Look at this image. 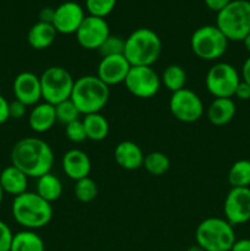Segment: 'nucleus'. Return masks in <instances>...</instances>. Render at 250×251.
I'll use <instances>...</instances> for the list:
<instances>
[{"label": "nucleus", "mask_w": 250, "mask_h": 251, "mask_svg": "<svg viewBox=\"0 0 250 251\" xmlns=\"http://www.w3.org/2000/svg\"><path fill=\"white\" fill-rule=\"evenodd\" d=\"M11 164L28 178H39L51 171L54 152L50 145L39 137H24L12 146Z\"/></svg>", "instance_id": "nucleus-1"}, {"label": "nucleus", "mask_w": 250, "mask_h": 251, "mask_svg": "<svg viewBox=\"0 0 250 251\" xmlns=\"http://www.w3.org/2000/svg\"><path fill=\"white\" fill-rule=\"evenodd\" d=\"M12 218L25 229L34 230L46 227L53 217L51 203L37 193L26 191L15 196L11 205Z\"/></svg>", "instance_id": "nucleus-2"}, {"label": "nucleus", "mask_w": 250, "mask_h": 251, "mask_svg": "<svg viewBox=\"0 0 250 251\" xmlns=\"http://www.w3.org/2000/svg\"><path fill=\"white\" fill-rule=\"evenodd\" d=\"M109 86L97 75H85L76 78L70 100L83 115L100 113L109 100Z\"/></svg>", "instance_id": "nucleus-3"}, {"label": "nucleus", "mask_w": 250, "mask_h": 251, "mask_svg": "<svg viewBox=\"0 0 250 251\" xmlns=\"http://www.w3.org/2000/svg\"><path fill=\"white\" fill-rule=\"evenodd\" d=\"M162 51V42L158 34L151 28L141 27L135 29L125 39L124 54L131 66H152Z\"/></svg>", "instance_id": "nucleus-4"}, {"label": "nucleus", "mask_w": 250, "mask_h": 251, "mask_svg": "<svg viewBox=\"0 0 250 251\" xmlns=\"http://www.w3.org/2000/svg\"><path fill=\"white\" fill-rule=\"evenodd\" d=\"M216 26L228 41L243 42L250 33V1L232 0L217 12Z\"/></svg>", "instance_id": "nucleus-5"}, {"label": "nucleus", "mask_w": 250, "mask_h": 251, "mask_svg": "<svg viewBox=\"0 0 250 251\" xmlns=\"http://www.w3.org/2000/svg\"><path fill=\"white\" fill-rule=\"evenodd\" d=\"M195 239L205 251H229L237 238L234 227L227 220L208 217L198 226Z\"/></svg>", "instance_id": "nucleus-6"}, {"label": "nucleus", "mask_w": 250, "mask_h": 251, "mask_svg": "<svg viewBox=\"0 0 250 251\" xmlns=\"http://www.w3.org/2000/svg\"><path fill=\"white\" fill-rule=\"evenodd\" d=\"M228 41L216 25H205L194 31L190 38V48L198 58L213 61L225 54Z\"/></svg>", "instance_id": "nucleus-7"}, {"label": "nucleus", "mask_w": 250, "mask_h": 251, "mask_svg": "<svg viewBox=\"0 0 250 251\" xmlns=\"http://www.w3.org/2000/svg\"><path fill=\"white\" fill-rule=\"evenodd\" d=\"M42 100L51 105H56L70 98L73 92V75L63 66H49L39 76Z\"/></svg>", "instance_id": "nucleus-8"}, {"label": "nucleus", "mask_w": 250, "mask_h": 251, "mask_svg": "<svg viewBox=\"0 0 250 251\" xmlns=\"http://www.w3.org/2000/svg\"><path fill=\"white\" fill-rule=\"evenodd\" d=\"M240 80L242 77L235 66L220 61L213 64L206 74V90L215 98H232Z\"/></svg>", "instance_id": "nucleus-9"}, {"label": "nucleus", "mask_w": 250, "mask_h": 251, "mask_svg": "<svg viewBox=\"0 0 250 251\" xmlns=\"http://www.w3.org/2000/svg\"><path fill=\"white\" fill-rule=\"evenodd\" d=\"M126 90L141 100L154 97L161 88V76L152 66H131L124 81Z\"/></svg>", "instance_id": "nucleus-10"}, {"label": "nucleus", "mask_w": 250, "mask_h": 251, "mask_svg": "<svg viewBox=\"0 0 250 251\" xmlns=\"http://www.w3.org/2000/svg\"><path fill=\"white\" fill-rule=\"evenodd\" d=\"M169 110L179 122L195 123L202 117L203 103L198 93L184 87L172 93Z\"/></svg>", "instance_id": "nucleus-11"}, {"label": "nucleus", "mask_w": 250, "mask_h": 251, "mask_svg": "<svg viewBox=\"0 0 250 251\" xmlns=\"http://www.w3.org/2000/svg\"><path fill=\"white\" fill-rule=\"evenodd\" d=\"M76 41L86 50H98L103 42L110 36L109 25L105 19L87 16L75 33Z\"/></svg>", "instance_id": "nucleus-12"}, {"label": "nucleus", "mask_w": 250, "mask_h": 251, "mask_svg": "<svg viewBox=\"0 0 250 251\" xmlns=\"http://www.w3.org/2000/svg\"><path fill=\"white\" fill-rule=\"evenodd\" d=\"M225 220L234 226L250 221V188H230L223 203Z\"/></svg>", "instance_id": "nucleus-13"}, {"label": "nucleus", "mask_w": 250, "mask_h": 251, "mask_svg": "<svg viewBox=\"0 0 250 251\" xmlns=\"http://www.w3.org/2000/svg\"><path fill=\"white\" fill-rule=\"evenodd\" d=\"M85 17V11L80 4L75 1H65L55 9L51 25L58 33L75 34Z\"/></svg>", "instance_id": "nucleus-14"}, {"label": "nucleus", "mask_w": 250, "mask_h": 251, "mask_svg": "<svg viewBox=\"0 0 250 251\" xmlns=\"http://www.w3.org/2000/svg\"><path fill=\"white\" fill-rule=\"evenodd\" d=\"M12 92L15 100H20L27 107L38 104L42 100V88L39 76L31 71H24L16 75L12 82Z\"/></svg>", "instance_id": "nucleus-15"}, {"label": "nucleus", "mask_w": 250, "mask_h": 251, "mask_svg": "<svg viewBox=\"0 0 250 251\" xmlns=\"http://www.w3.org/2000/svg\"><path fill=\"white\" fill-rule=\"evenodd\" d=\"M131 65L123 54L104 56L97 66V77L107 86H115L124 82Z\"/></svg>", "instance_id": "nucleus-16"}, {"label": "nucleus", "mask_w": 250, "mask_h": 251, "mask_svg": "<svg viewBox=\"0 0 250 251\" xmlns=\"http://www.w3.org/2000/svg\"><path fill=\"white\" fill-rule=\"evenodd\" d=\"M61 167L69 178L77 181L90 176L92 163L86 152L82 150L73 149L64 153L61 158Z\"/></svg>", "instance_id": "nucleus-17"}, {"label": "nucleus", "mask_w": 250, "mask_h": 251, "mask_svg": "<svg viewBox=\"0 0 250 251\" xmlns=\"http://www.w3.org/2000/svg\"><path fill=\"white\" fill-rule=\"evenodd\" d=\"M114 159L118 166L126 171H136L144 166L145 154L134 141H122L114 150Z\"/></svg>", "instance_id": "nucleus-18"}, {"label": "nucleus", "mask_w": 250, "mask_h": 251, "mask_svg": "<svg viewBox=\"0 0 250 251\" xmlns=\"http://www.w3.org/2000/svg\"><path fill=\"white\" fill-rule=\"evenodd\" d=\"M56 123L55 107L47 102L33 105L28 114V125L34 132L43 134L49 131Z\"/></svg>", "instance_id": "nucleus-19"}, {"label": "nucleus", "mask_w": 250, "mask_h": 251, "mask_svg": "<svg viewBox=\"0 0 250 251\" xmlns=\"http://www.w3.org/2000/svg\"><path fill=\"white\" fill-rule=\"evenodd\" d=\"M237 107L232 98H215L206 110L208 122L216 126H223L232 122Z\"/></svg>", "instance_id": "nucleus-20"}, {"label": "nucleus", "mask_w": 250, "mask_h": 251, "mask_svg": "<svg viewBox=\"0 0 250 251\" xmlns=\"http://www.w3.org/2000/svg\"><path fill=\"white\" fill-rule=\"evenodd\" d=\"M0 185L4 193L19 196L26 193L28 186V176L15 166H7L0 172Z\"/></svg>", "instance_id": "nucleus-21"}, {"label": "nucleus", "mask_w": 250, "mask_h": 251, "mask_svg": "<svg viewBox=\"0 0 250 251\" xmlns=\"http://www.w3.org/2000/svg\"><path fill=\"white\" fill-rule=\"evenodd\" d=\"M56 29L51 24L38 21L29 28L27 42L36 50H44L54 43L56 38Z\"/></svg>", "instance_id": "nucleus-22"}, {"label": "nucleus", "mask_w": 250, "mask_h": 251, "mask_svg": "<svg viewBox=\"0 0 250 251\" xmlns=\"http://www.w3.org/2000/svg\"><path fill=\"white\" fill-rule=\"evenodd\" d=\"M36 193L48 202H54L63 194V183L51 172L37 178Z\"/></svg>", "instance_id": "nucleus-23"}, {"label": "nucleus", "mask_w": 250, "mask_h": 251, "mask_svg": "<svg viewBox=\"0 0 250 251\" xmlns=\"http://www.w3.org/2000/svg\"><path fill=\"white\" fill-rule=\"evenodd\" d=\"M82 123L86 136L91 141H102L109 134V123L100 113L83 115Z\"/></svg>", "instance_id": "nucleus-24"}, {"label": "nucleus", "mask_w": 250, "mask_h": 251, "mask_svg": "<svg viewBox=\"0 0 250 251\" xmlns=\"http://www.w3.org/2000/svg\"><path fill=\"white\" fill-rule=\"evenodd\" d=\"M10 251H44V242L34 230H20L12 237Z\"/></svg>", "instance_id": "nucleus-25"}, {"label": "nucleus", "mask_w": 250, "mask_h": 251, "mask_svg": "<svg viewBox=\"0 0 250 251\" xmlns=\"http://www.w3.org/2000/svg\"><path fill=\"white\" fill-rule=\"evenodd\" d=\"M161 83L172 93L183 90L186 83V73L180 65L171 64L161 75Z\"/></svg>", "instance_id": "nucleus-26"}, {"label": "nucleus", "mask_w": 250, "mask_h": 251, "mask_svg": "<svg viewBox=\"0 0 250 251\" xmlns=\"http://www.w3.org/2000/svg\"><path fill=\"white\" fill-rule=\"evenodd\" d=\"M228 183L232 188H250V161L239 159L228 171Z\"/></svg>", "instance_id": "nucleus-27"}, {"label": "nucleus", "mask_w": 250, "mask_h": 251, "mask_svg": "<svg viewBox=\"0 0 250 251\" xmlns=\"http://www.w3.org/2000/svg\"><path fill=\"white\" fill-rule=\"evenodd\" d=\"M142 167H145V169L152 176H163L164 173L168 172L169 167H171V161L163 152H150L149 154L145 156Z\"/></svg>", "instance_id": "nucleus-28"}, {"label": "nucleus", "mask_w": 250, "mask_h": 251, "mask_svg": "<svg viewBox=\"0 0 250 251\" xmlns=\"http://www.w3.org/2000/svg\"><path fill=\"white\" fill-rule=\"evenodd\" d=\"M74 193H75L76 199L81 201V202H91L97 196V184H96V181L92 178L86 176V178H82L76 181Z\"/></svg>", "instance_id": "nucleus-29"}, {"label": "nucleus", "mask_w": 250, "mask_h": 251, "mask_svg": "<svg viewBox=\"0 0 250 251\" xmlns=\"http://www.w3.org/2000/svg\"><path fill=\"white\" fill-rule=\"evenodd\" d=\"M55 107V114H56V122L61 123L64 125H68L69 123H73L75 120L80 119L81 113L78 112V109L76 108V105L74 104L73 100L69 98V100H63V102L58 103Z\"/></svg>", "instance_id": "nucleus-30"}, {"label": "nucleus", "mask_w": 250, "mask_h": 251, "mask_svg": "<svg viewBox=\"0 0 250 251\" xmlns=\"http://www.w3.org/2000/svg\"><path fill=\"white\" fill-rule=\"evenodd\" d=\"M117 0H86V10L88 15L105 19L115 9Z\"/></svg>", "instance_id": "nucleus-31"}, {"label": "nucleus", "mask_w": 250, "mask_h": 251, "mask_svg": "<svg viewBox=\"0 0 250 251\" xmlns=\"http://www.w3.org/2000/svg\"><path fill=\"white\" fill-rule=\"evenodd\" d=\"M124 47H125V39H123L119 36H112L110 34L102 46L100 47L98 51H100V56H110V55H120L124 54Z\"/></svg>", "instance_id": "nucleus-32"}, {"label": "nucleus", "mask_w": 250, "mask_h": 251, "mask_svg": "<svg viewBox=\"0 0 250 251\" xmlns=\"http://www.w3.org/2000/svg\"><path fill=\"white\" fill-rule=\"evenodd\" d=\"M65 135L71 142H75V144H80V142L85 141L87 136H86L82 120L77 119L75 122L69 123L68 125H65Z\"/></svg>", "instance_id": "nucleus-33"}, {"label": "nucleus", "mask_w": 250, "mask_h": 251, "mask_svg": "<svg viewBox=\"0 0 250 251\" xmlns=\"http://www.w3.org/2000/svg\"><path fill=\"white\" fill-rule=\"evenodd\" d=\"M12 237H14V233L11 228L4 221L0 220V251H10Z\"/></svg>", "instance_id": "nucleus-34"}, {"label": "nucleus", "mask_w": 250, "mask_h": 251, "mask_svg": "<svg viewBox=\"0 0 250 251\" xmlns=\"http://www.w3.org/2000/svg\"><path fill=\"white\" fill-rule=\"evenodd\" d=\"M27 105L21 103L20 100H12L9 102V117L10 119H21L26 115Z\"/></svg>", "instance_id": "nucleus-35"}, {"label": "nucleus", "mask_w": 250, "mask_h": 251, "mask_svg": "<svg viewBox=\"0 0 250 251\" xmlns=\"http://www.w3.org/2000/svg\"><path fill=\"white\" fill-rule=\"evenodd\" d=\"M234 97H237L240 100H250V85H248L245 81L240 80L239 85L237 86L234 92Z\"/></svg>", "instance_id": "nucleus-36"}, {"label": "nucleus", "mask_w": 250, "mask_h": 251, "mask_svg": "<svg viewBox=\"0 0 250 251\" xmlns=\"http://www.w3.org/2000/svg\"><path fill=\"white\" fill-rule=\"evenodd\" d=\"M205 5L211 10V11L220 12L221 10L225 9L232 0H203Z\"/></svg>", "instance_id": "nucleus-37"}, {"label": "nucleus", "mask_w": 250, "mask_h": 251, "mask_svg": "<svg viewBox=\"0 0 250 251\" xmlns=\"http://www.w3.org/2000/svg\"><path fill=\"white\" fill-rule=\"evenodd\" d=\"M10 119L9 117V102L2 95H0V125Z\"/></svg>", "instance_id": "nucleus-38"}, {"label": "nucleus", "mask_w": 250, "mask_h": 251, "mask_svg": "<svg viewBox=\"0 0 250 251\" xmlns=\"http://www.w3.org/2000/svg\"><path fill=\"white\" fill-rule=\"evenodd\" d=\"M54 12H55V9H53V7H43L39 11V21L51 24L54 19Z\"/></svg>", "instance_id": "nucleus-39"}, {"label": "nucleus", "mask_w": 250, "mask_h": 251, "mask_svg": "<svg viewBox=\"0 0 250 251\" xmlns=\"http://www.w3.org/2000/svg\"><path fill=\"white\" fill-rule=\"evenodd\" d=\"M230 251H250V239L249 238H243V239L235 240Z\"/></svg>", "instance_id": "nucleus-40"}, {"label": "nucleus", "mask_w": 250, "mask_h": 251, "mask_svg": "<svg viewBox=\"0 0 250 251\" xmlns=\"http://www.w3.org/2000/svg\"><path fill=\"white\" fill-rule=\"evenodd\" d=\"M242 80L245 81L248 85H250V56L247 58L242 66Z\"/></svg>", "instance_id": "nucleus-41"}, {"label": "nucleus", "mask_w": 250, "mask_h": 251, "mask_svg": "<svg viewBox=\"0 0 250 251\" xmlns=\"http://www.w3.org/2000/svg\"><path fill=\"white\" fill-rule=\"evenodd\" d=\"M243 44H244V48L245 50L248 51V53L250 54V33L248 34L247 37L244 38V41H243Z\"/></svg>", "instance_id": "nucleus-42"}, {"label": "nucleus", "mask_w": 250, "mask_h": 251, "mask_svg": "<svg viewBox=\"0 0 250 251\" xmlns=\"http://www.w3.org/2000/svg\"><path fill=\"white\" fill-rule=\"evenodd\" d=\"M188 251H205V250H203L202 248H201V247H199V245L196 244V245H193V247H190V248H189Z\"/></svg>", "instance_id": "nucleus-43"}, {"label": "nucleus", "mask_w": 250, "mask_h": 251, "mask_svg": "<svg viewBox=\"0 0 250 251\" xmlns=\"http://www.w3.org/2000/svg\"><path fill=\"white\" fill-rule=\"evenodd\" d=\"M4 190H2V188H1V185H0V206H1V203H2V200H4Z\"/></svg>", "instance_id": "nucleus-44"}, {"label": "nucleus", "mask_w": 250, "mask_h": 251, "mask_svg": "<svg viewBox=\"0 0 250 251\" xmlns=\"http://www.w3.org/2000/svg\"><path fill=\"white\" fill-rule=\"evenodd\" d=\"M229 251H230V250H229Z\"/></svg>", "instance_id": "nucleus-45"}]
</instances>
